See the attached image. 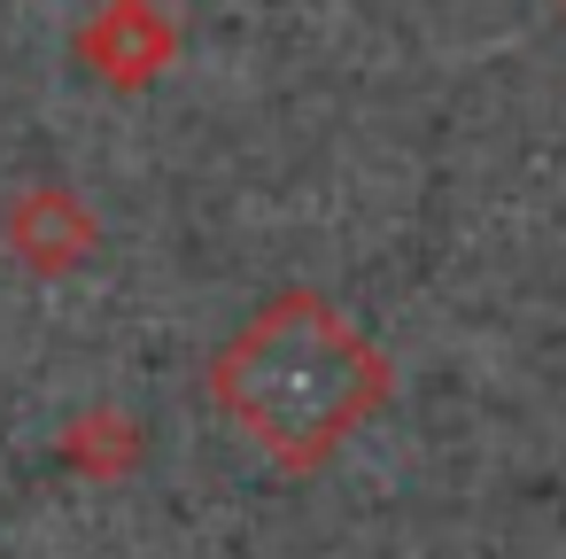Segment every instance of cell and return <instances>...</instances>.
Wrapping results in <instances>:
<instances>
[{
  "label": "cell",
  "instance_id": "obj_1",
  "mask_svg": "<svg viewBox=\"0 0 566 559\" xmlns=\"http://www.w3.org/2000/svg\"><path fill=\"white\" fill-rule=\"evenodd\" d=\"M373 389H380L373 350L349 334L342 311H326L311 296H287V303L256 311L249 334L218 365V396L272 451H318V443H334L373 404Z\"/></svg>",
  "mask_w": 566,
  "mask_h": 559
}]
</instances>
